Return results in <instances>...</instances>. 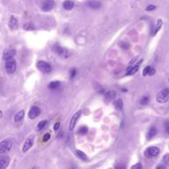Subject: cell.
<instances>
[{"mask_svg": "<svg viewBox=\"0 0 169 169\" xmlns=\"http://www.w3.org/2000/svg\"><path fill=\"white\" fill-rule=\"evenodd\" d=\"M40 113V109L36 106H34L32 107L30 109V111L28 112V116L30 119H35L36 118Z\"/></svg>", "mask_w": 169, "mask_h": 169, "instance_id": "8", "label": "cell"}, {"mask_svg": "<svg viewBox=\"0 0 169 169\" xmlns=\"http://www.w3.org/2000/svg\"><path fill=\"white\" fill-rule=\"evenodd\" d=\"M12 143L10 140H4L0 144V154H4L11 150Z\"/></svg>", "mask_w": 169, "mask_h": 169, "instance_id": "3", "label": "cell"}, {"mask_svg": "<svg viewBox=\"0 0 169 169\" xmlns=\"http://www.w3.org/2000/svg\"><path fill=\"white\" fill-rule=\"evenodd\" d=\"M60 86V82L59 81H54V82H51L48 85V87L50 89H56L59 87Z\"/></svg>", "mask_w": 169, "mask_h": 169, "instance_id": "22", "label": "cell"}, {"mask_svg": "<svg viewBox=\"0 0 169 169\" xmlns=\"http://www.w3.org/2000/svg\"><path fill=\"white\" fill-rule=\"evenodd\" d=\"M155 8H156V6L154 5H148L147 7H146V11L148 12H150V11H153V10H154Z\"/></svg>", "mask_w": 169, "mask_h": 169, "instance_id": "33", "label": "cell"}, {"mask_svg": "<svg viewBox=\"0 0 169 169\" xmlns=\"http://www.w3.org/2000/svg\"><path fill=\"white\" fill-rule=\"evenodd\" d=\"M162 21L161 19H158V22H157V24H156V26H155L154 35H156V34L159 32V30H160V28L162 27Z\"/></svg>", "mask_w": 169, "mask_h": 169, "instance_id": "23", "label": "cell"}, {"mask_svg": "<svg viewBox=\"0 0 169 169\" xmlns=\"http://www.w3.org/2000/svg\"><path fill=\"white\" fill-rule=\"evenodd\" d=\"M157 134V130H156V128L155 127H151L148 131L147 132V134H146V138H147V140H151L153 137L154 136L155 134Z\"/></svg>", "mask_w": 169, "mask_h": 169, "instance_id": "18", "label": "cell"}, {"mask_svg": "<svg viewBox=\"0 0 169 169\" xmlns=\"http://www.w3.org/2000/svg\"><path fill=\"white\" fill-rule=\"evenodd\" d=\"M114 107L116 110L118 111H121L123 108V101L121 99H118L115 101H114Z\"/></svg>", "mask_w": 169, "mask_h": 169, "instance_id": "20", "label": "cell"}, {"mask_svg": "<svg viewBox=\"0 0 169 169\" xmlns=\"http://www.w3.org/2000/svg\"><path fill=\"white\" fill-rule=\"evenodd\" d=\"M80 115H81V111L77 112L74 115H73V117L71 118V121H70V123H69V129L71 130L74 129V127H75L76 126V123H77L78 120H79V118L80 117Z\"/></svg>", "mask_w": 169, "mask_h": 169, "instance_id": "9", "label": "cell"}, {"mask_svg": "<svg viewBox=\"0 0 169 169\" xmlns=\"http://www.w3.org/2000/svg\"><path fill=\"white\" fill-rule=\"evenodd\" d=\"M75 154L77 155V157L80 158L81 160H83V161H87V155L83 152L80 151V150H77Z\"/></svg>", "mask_w": 169, "mask_h": 169, "instance_id": "21", "label": "cell"}, {"mask_svg": "<svg viewBox=\"0 0 169 169\" xmlns=\"http://www.w3.org/2000/svg\"><path fill=\"white\" fill-rule=\"evenodd\" d=\"M54 7V2L53 0H45L42 5H41V9L44 12H49L52 10Z\"/></svg>", "mask_w": 169, "mask_h": 169, "instance_id": "7", "label": "cell"}, {"mask_svg": "<svg viewBox=\"0 0 169 169\" xmlns=\"http://www.w3.org/2000/svg\"><path fill=\"white\" fill-rule=\"evenodd\" d=\"M143 168V166L141 163H136L135 165H134L131 167V169H142Z\"/></svg>", "mask_w": 169, "mask_h": 169, "instance_id": "30", "label": "cell"}, {"mask_svg": "<svg viewBox=\"0 0 169 169\" xmlns=\"http://www.w3.org/2000/svg\"><path fill=\"white\" fill-rule=\"evenodd\" d=\"M101 2L100 1H97V0H90L87 2V6L93 9H97L101 7Z\"/></svg>", "mask_w": 169, "mask_h": 169, "instance_id": "15", "label": "cell"}, {"mask_svg": "<svg viewBox=\"0 0 169 169\" xmlns=\"http://www.w3.org/2000/svg\"><path fill=\"white\" fill-rule=\"evenodd\" d=\"M159 154V148L154 146H152V147H148L144 151V156L148 158H152L157 157Z\"/></svg>", "mask_w": 169, "mask_h": 169, "instance_id": "4", "label": "cell"}, {"mask_svg": "<svg viewBox=\"0 0 169 169\" xmlns=\"http://www.w3.org/2000/svg\"><path fill=\"white\" fill-rule=\"evenodd\" d=\"M60 122L55 123V125L54 126V131H57V130H59V128H60Z\"/></svg>", "mask_w": 169, "mask_h": 169, "instance_id": "34", "label": "cell"}, {"mask_svg": "<svg viewBox=\"0 0 169 169\" xmlns=\"http://www.w3.org/2000/svg\"><path fill=\"white\" fill-rule=\"evenodd\" d=\"M36 67L40 72L44 73H49L52 70L51 65L49 63H47V62L43 61V60H40V61L37 62L36 63Z\"/></svg>", "mask_w": 169, "mask_h": 169, "instance_id": "2", "label": "cell"}, {"mask_svg": "<svg viewBox=\"0 0 169 169\" xmlns=\"http://www.w3.org/2000/svg\"><path fill=\"white\" fill-rule=\"evenodd\" d=\"M87 131H88V129H87V126H81V127L79 128V133L80 134H82V135H84V134H86L87 133Z\"/></svg>", "mask_w": 169, "mask_h": 169, "instance_id": "26", "label": "cell"}, {"mask_svg": "<svg viewBox=\"0 0 169 169\" xmlns=\"http://www.w3.org/2000/svg\"><path fill=\"white\" fill-rule=\"evenodd\" d=\"M46 123L47 121H40L38 123V125L36 126V128H37V130H42L45 128V126H46Z\"/></svg>", "mask_w": 169, "mask_h": 169, "instance_id": "24", "label": "cell"}, {"mask_svg": "<svg viewBox=\"0 0 169 169\" xmlns=\"http://www.w3.org/2000/svg\"><path fill=\"white\" fill-rule=\"evenodd\" d=\"M5 68H6V71L8 73H13L16 71V68H17V63L14 60H7L6 62V65H5Z\"/></svg>", "mask_w": 169, "mask_h": 169, "instance_id": "6", "label": "cell"}, {"mask_svg": "<svg viewBox=\"0 0 169 169\" xmlns=\"http://www.w3.org/2000/svg\"><path fill=\"white\" fill-rule=\"evenodd\" d=\"M15 54H16V51L13 49H9V50L4 51V59L5 60H12L14 57Z\"/></svg>", "mask_w": 169, "mask_h": 169, "instance_id": "13", "label": "cell"}, {"mask_svg": "<svg viewBox=\"0 0 169 169\" xmlns=\"http://www.w3.org/2000/svg\"><path fill=\"white\" fill-rule=\"evenodd\" d=\"M156 100L159 103H165L169 100V88L161 90L156 97Z\"/></svg>", "mask_w": 169, "mask_h": 169, "instance_id": "1", "label": "cell"}, {"mask_svg": "<svg viewBox=\"0 0 169 169\" xmlns=\"http://www.w3.org/2000/svg\"><path fill=\"white\" fill-rule=\"evenodd\" d=\"M165 130L166 132L169 134V122L165 123Z\"/></svg>", "mask_w": 169, "mask_h": 169, "instance_id": "35", "label": "cell"}, {"mask_svg": "<svg viewBox=\"0 0 169 169\" xmlns=\"http://www.w3.org/2000/svg\"><path fill=\"white\" fill-rule=\"evenodd\" d=\"M8 26L10 27L11 30H16V29L18 27V22L17 20V18L12 16L10 20H9V22H8Z\"/></svg>", "mask_w": 169, "mask_h": 169, "instance_id": "14", "label": "cell"}, {"mask_svg": "<svg viewBox=\"0 0 169 169\" xmlns=\"http://www.w3.org/2000/svg\"><path fill=\"white\" fill-rule=\"evenodd\" d=\"M149 102V97H143L142 98H141V100H140V104L141 105H147L148 103Z\"/></svg>", "mask_w": 169, "mask_h": 169, "instance_id": "27", "label": "cell"}, {"mask_svg": "<svg viewBox=\"0 0 169 169\" xmlns=\"http://www.w3.org/2000/svg\"><path fill=\"white\" fill-rule=\"evenodd\" d=\"M76 73H77V71H76L75 68H73L70 70V79H73L75 77Z\"/></svg>", "mask_w": 169, "mask_h": 169, "instance_id": "32", "label": "cell"}, {"mask_svg": "<svg viewBox=\"0 0 169 169\" xmlns=\"http://www.w3.org/2000/svg\"><path fill=\"white\" fill-rule=\"evenodd\" d=\"M63 7L65 8V10H67V11H70V10H72L73 7H74V3L71 1V0H66L64 2V4H63Z\"/></svg>", "mask_w": 169, "mask_h": 169, "instance_id": "16", "label": "cell"}, {"mask_svg": "<svg viewBox=\"0 0 169 169\" xmlns=\"http://www.w3.org/2000/svg\"><path fill=\"white\" fill-rule=\"evenodd\" d=\"M10 162V158L7 155H3L0 158V167L1 168H6Z\"/></svg>", "mask_w": 169, "mask_h": 169, "instance_id": "12", "label": "cell"}, {"mask_svg": "<svg viewBox=\"0 0 169 169\" xmlns=\"http://www.w3.org/2000/svg\"><path fill=\"white\" fill-rule=\"evenodd\" d=\"M54 50L57 53L58 55H60L62 58H68L70 55V52L67 49H65L64 47L59 46V45H55L54 46Z\"/></svg>", "mask_w": 169, "mask_h": 169, "instance_id": "5", "label": "cell"}, {"mask_svg": "<svg viewBox=\"0 0 169 169\" xmlns=\"http://www.w3.org/2000/svg\"><path fill=\"white\" fill-rule=\"evenodd\" d=\"M155 72H156V71H155L154 68H151V69H150V71H149V73H148V74H149V75H154V74L155 73Z\"/></svg>", "mask_w": 169, "mask_h": 169, "instance_id": "36", "label": "cell"}, {"mask_svg": "<svg viewBox=\"0 0 169 169\" xmlns=\"http://www.w3.org/2000/svg\"><path fill=\"white\" fill-rule=\"evenodd\" d=\"M23 29L26 30V31H32L35 29L34 27V26H33L32 23H25L24 25H23Z\"/></svg>", "mask_w": 169, "mask_h": 169, "instance_id": "25", "label": "cell"}, {"mask_svg": "<svg viewBox=\"0 0 169 169\" xmlns=\"http://www.w3.org/2000/svg\"><path fill=\"white\" fill-rule=\"evenodd\" d=\"M33 142H34V138H32V137H30V138H28V139H26L25 141V143H24V144H23V147H22V151L24 152V153L26 151H28L29 149L32 147Z\"/></svg>", "mask_w": 169, "mask_h": 169, "instance_id": "11", "label": "cell"}, {"mask_svg": "<svg viewBox=\"0 0 169 169\" xmlns=\"http://www.w3.org/2000/svg\"><path fill=\"white\" fill-rule=\"evenodd\" d=\"M143 62V60H140V62H138V63H136V65H134V66H133V67H131V68H129L128 69H127V73H126V75H133V74H134L135 73L139 70V68H140V66L141 63Z\"/></svg>", "mask_w": 169, "mask_h": 169, "instance_id": "10", "label": "cell"}, {"mask_svg": "<svg viewBox=\"0 0 169 169\" xmlns=\"http://www.w3.org/2000/svg\"><path fill=\"white\" fill-rule=\"evenodd\" d=\"M162 161L166 164H169V154H166L162 158Z\"/></svg>", "mask_w": 169, "mask_h": 169, "instance_id": "29", "label": "cell"}, {"mask_svg": "<svg viewBox=\"0 0 169 169\" xmlns=\"http://www.w3.org/2000/svg\"><path fill=\"white\" fill-rule=\"evenodd\" d=\"M166 166L165 165H158L156 167V168H165Z\"/></svg>", "mask_w": 169, "mask_h": 169, "instance_id": "37", "label": "cell"}, {"mask_svg": "<svg viewBox=\"0 0 169 169\" xmlns=\"http://www.w3.org/2000/svg\"><path fill=\"white\" fill-rule=\"evenodd\" d=\"M115 97H116V93H115V91H108L105 93V98L107 101H112V100L115 99Z\"/></svg>", "mask_w": 169, "mask_h": 169, "instance_id": "17", "label": "cell"}, {"mask_svg": "<svg viewBox=\"0 0 169 169\" xmlns=\"http://www.w3.org/2000/svg\"><path fill=\"white\" fill-rule=\"evenodd\" d=\"M50 138H51V134L49 133H46L44 134V137H43V141L44 142H46L50 140Z\"/></svg>", "mask_w": 169, "mask_h": 169, "instance_id": "31", "label": "cell"}, {"mask_svg": "<svg viewBox=\"0 0 169 169\" xmlns=\"http://www.w3.org/2000/svg\"><path fill=\"white\" fill-rule=\"evenodd\" d=\"M24 116H25V112H24L23 110H22V111L18 112V113L14 115V121L18 122V121H22Z\"/></svg>", "mask_w": 169, "mask_h": 169, "instance_id": "19", "label": "cell"}, {"mask_svg": "<svg viewBox=\"0 0 169 169\" xmlns=\"http://www.w3.org/2000/svg\"><path fill=\"white\" fill-rule=\"evenodd\" d=\"M151 69V66H147L146 68H144V71H143V76H146L149 73V71Z\"/></svg>", "mask_w": 169, "mask_h": 169, "instance_id": "28", "label": "cell"}]
</instances>
